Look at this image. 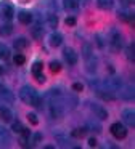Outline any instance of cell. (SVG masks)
<instances>
[{
    "label": "cell",
    "instance_id": "6da1fadb",
    "mask_svg": "<svg viewBox=\"0 0 135 149\" xmlns=\"http://www.w3.org/2000/svg\"><path fill=\"white\" fill-rule=\"evenodd\" d=\"M19 98H21L26 104H31V106L39 107V109L42 107V98H40V95H39L34 88L27 87V85H26V87H22L21 90H19Z\"/></svg>",
    "mask_w": 135,
    "mask_h": 149
},
{
    "label": "cell",
    "instance_id": "7a4b0ae2",
    "mask_svg": "<svg viewBox=\"0 0 135 149\" xmlns=\"http://www.w3.org/2000/svg\"><path fill=\"white\" fill-rule=\"evenodd\" d=\"M63 114H64V107H63V104H61L60 98H55L50 104V116L53 117V119H61Z\"/></svg>",
    "mask_w": 135,
    "mask_h": 149
},
{
    "label": "cell",
    "instance_id": "3957f363",
    "mask_svg": "<svg viewBox=\"0 0 135 149\" xmlns=\"http://www.w3.org/2000/svg\"><path fill=\"white\" fill-rule=\"evenodd\" d=\"M108 39H109V43H111V47H112L114 50H119V48H121V43H122L121 34H119V31L116 29V27H111V29H109Z\"/></svg>",
    "mask_w": 135,
    "mask_h": 149
},
{
    "label": "cell",
    "instance_id": "277c9868",
    "mask_svg": "<svg viewBox=\"0 0 135 149\" xmlns=\"http://www.w3.org/2000/svg\"><path fill=\"white\" fill-rule=\"evenodd\" d=\"M109 130H111L112 136H114V138H117V139H122V138H125V136H127V128H125L121 122H114Z\"/></svg>",
    "mask_w": 135,
    "mask_h": 149
},
{
    "label": "cell",
    "instance_id": "5b68a950",
    "mask_svg": "<svg viewBox=\"0 0 135 149\" xmlns=\"http://www.w3.org/2000/svg\"><path fill=\"white\" fill-rule=\"evenodd\" d=\"M90 109H92V112L95 114V117H96L98 120H105V119H108V111H106L103 106H100V104L92 103V104H90Z\"/></svg>",
    "mask_w": 135,
    "mask_h": 149
},
{
    "label": "cell",
    "instance_id": "8992f818",
    "mask_svg": "<svg viewBox=\"0 0 135 149\" xmlns=\"http://www.w3.org/2000/svg\"><path fill=\"white\" fill-rule=\"evenodd\" d=\"M122 120H124L125 125H129V127L134 128V125H135V112L132 109H125L124 112H122Z\"/></svg>",
    "mask_w": 135,
    "mask_h": 149
},
{
    "label": "cell",
    "instance_id": "52a82bcc",
    "mask_svg": "<svg viewBox=\"0 0 135 149\" xmlns=\"http://www.w3.org/2000/svg\"><path fill=\"white\" fill-rule=\"evenodd\" d=\"M0 13H2V16L5 18L6 21H10L15 16V8L8 3H3V5H0Z\"/></svg>",
    "mask_w": 135,
    "mask_h": 149
},
{
    "label": "cell",
    "instance_id": "ba28073f",
    "mask_svg": "<svg viewBox=\"0 0 135 149\" xmlns=\"http://www.w3.org/2000/svg\"><path fill=\"white\" fill-rule=\"evenodd\" d=\"M64 59L68 61V64H71V66H74L77 63V53L74 52L72 48H64Z\"/></svg>",
    "mask_w": 135,
    "mask_h": 149
},
{
    "label": "cell",
    "instance_id": "9c48e42d",
    "mask_svg": "<svg viewBox=\"0 0 135 149\" xmlns=\"http://www.w3.org/2000/svg\"><path fill=\"white\" fill-rule=\"evenodd\" d=\"M0 120L5 122V123L13 122V112L8 109V107H2V109H0Z\"/></svg>",
    "mask_w": 135,
    "mask_h": 149
},
{
    "label": "cell",
    "instance_id": "30bf717a",
    "mask_svg": "<svg viewBox=\"0 0 135 149\" xmlns=\"http://www.w3.org/2000/svg\"><path fill=\"white\" fill-rule=\"evenodd\" d=\"M96 96H100L101 100H105V101H114L116 100V96L111 93V91H105V90H96Z\"/></svg>",
    "mask_w": 135,
    "mask_h": 149
},
{
    "label": "cell",
    "instance_id": "8fae6325",
    "mask_svg": "<svg viewBox=\"0 0 135 149\" xmlns=\"http://www.w3.org/2000/svg\"><path fill=\"white\" fill-rule=\"evenodd\" d=\"M61 42H63V37H61V34L53 32V34L50 36V45H51V47H60Z\"/></svg>",
    "mask_w": 135,
    "mask_h": 149
},
{
    "label": "cell",
    "instance_id": "7c38bea8",
    "mask_svg": "<svg viewBox=\"0 0 135 149\" xmlns=\"http://www.w3.org/2000/svg\"><path fill=\"white\" fill-rule=\"evenodd\" d=\"M64 8L69 11H77L79 10V2L77 0H64Z\"/></svg>",
    "mask_w": 135,
    "mask_h": 149
},
{
    "label": "cell",
    "instance_id": "4fadbf2b",
    "mask_svg": "<svg viewBox=\"0 0 135 149\" xmlns=\"http://www.w3.org/2000/svg\"><path fill=\"white\" fill-rule=\"evenodd\" d=\"M18 19H19V23H22V24H29L32 21V15L29 13V11H21V13L18 15Z\"/></svg>",
    "mask_w": 135,
    "mask_h": 149
},
{
    "label": "cell",
    "instance_id": "5bb4252c",
    "mask_svg": "<svg viewBox=\"0 0 135 149\" xmlns=\"http://www.w3.org/2000/svg\"><path fill=\"white\" fill-rule=\"evenodd\" d=\"M42 34H44V31H42V27L39 26V24H35L34 27H31V36L34 37L35 40L42 39Z\"/></svg>",
    "mask_w": 135,
    "mask_h": 149
},
{
    "label": "cell",
    "instance_id": "9a60e30c",
    "mask_svg": "<svg viewBox=\"0 0 135 149\" xmlns=\"http://www.w3.org/2000/svg\"><path fill=\"white\" fill-rule=\"evenodd\" d=\"M96 5H98L101 10H111L112 8V0H96Z\"/></svg>",
    "mask_w": 135,
    "mask_h": 149
},
{
    "label": "cell",
    "instance_id": "2e32d148",
    "mask_svg": "<svg viewBox=\"0 0 135 149\" xmlns=\"http://www.w3.org/2000/svg\"><path fill=\"white\" fill-rule=\"evenodd\" d=\"M87 132H89V128H76L71 132V136H74V138H84L87 135Z\"/></svg>",
    "mask_w": 135,
    "mask_h": 149
},
{
    "label": "cell",
    "instance_id": "e0dca14e",
    "mask_svg": "<svg viewBox=\"0 0 135 149\" xmlns=\"http://www.w3.org/2000/svg\"><path fill=\"white\" fill-rule=\"evenodd\" d=\"M26 47H27V40H26L24 37H19V39L15 40V48L16 50H22V48H26Z\"/></svg>",
    "mask_w": 135,
    "mask_h": 149
},
{
    "label": "cell",
    "instance_id": "ac0fdd59",
    "mask_svg": "<svg viewBox=\"0 0 135 149\" xmlns=\"http://www.w3.org/2000/svg\"><path fill=\"white\" fill-rule=\"evenodd\" d=\"M13 32V27H11V24H3L2 27H0V36H3V37H6V36H10V34Z\"/></svg>",
    "mask_w": 135,
    "mask_h": 149
},
{
    "label": "cell",
    "instance_id": "d6986e66",
    "mask_svg": "<svg viewBox=\"0 0 135 149\" xmlns=\"http://www.w3.org/2000/svg\"><path fill=\"white\" fill-rule=\"evenodd\" d=\"M0 95H2V98L3 100H6V101H10V103H11L13 101V93L10 90H6V88H0Z\"/></svg>",
    "mask_w": 135,
    "mask_h": 149
},
{
    "label": "cell",
    "instance_id": "ffe728a7",
    "mask_svg": "<svg viewBox=\"0 0 135 149\" xmlns=\"http://www.w3.org/2000/svg\"><path fill=\"white\" fill-rule=\"evenodd\" d=\"M0 58L2 59H8L10 58V50L6 45H3V43H0Z\"/></svg>",
    "mask_w": 135,
    "mask_h": 149
},
{
    "label": "cell",
    "instance_id": "44dd1931",
    "mask_svg": "<svg viewBox=\"0 0 135 149\" xmlns=\"http://www.w3.org/2000/svg\"><path fill=\"white\" fill-rule=\"evenodd\" d=\"M13 61H15L16 66H22L26 63V58H24V55H21V53H16L15 58H13Z\"/></svg>",
    "mask_w": 135,
    "mask_h": 149
},
{
    "label": "cell",
    "instance_id": "7402d4cb",
    "mask_svg": "<svg viewBox=\"0 0 135 149\" xmlns=\"http://www.w3.org/2000/svg\"><path fill=\"white\" fill-rule=\"evenodd\" d=\"M60 69H61V64H60V61H51V63H50V71L53 72V74H56V72H60Z\"/></svg>",
    "mask_w": 135,
    "mask_h": 149
},
{
    "label": "cell",
    "instance_id": "603a6c76",
    "mask_svg": "<svg viewBox=\"0 0 135 149\" xmlns=\"http://www.w3.org/2000/svg\"><path fill=\"white\" fill-rule=\"evenodd\" d=\"M42 66H44V64H42V63L40 61H35L34 63V66H32V74H40V72H42Z\"/></svg>",
    "mask_w": 135,
    "mask_h": 149
},
{
    "label": "cell",
    "instance_id": "cb8c5ba5",
    "mask_svg": "<svg viewBox=\"0 0 135 149\" xmlns=\"http://www.w3.org/2000/svg\"><path fill=\"white\" fill-rule=\"evenodd\" d=\"M121 96L125 98V100H132V98H134V90L125 88V91H121Z\"/></svg>",
    "mask_w": 135,
    "mask_h": 149
},
{
    "label": "cell",
    "instance_id": "d4e9b609",
    "mask_svg": "<svg viewBox=\"0 0 135 149\" xmlns=\"http://www.w3.org/2000/svg\"><path fill=\"white\" fill-rule=\"evenodd\" d=\"M89 127L93 130V132H96V133L101 132V127H100V123H98V122H93V120H90V122H89Z\"/></svg>",
    "mask_w": 135,
    "mask_h": 149
},
{
    "label": "cell",
    "instance_id": "484cf974",
    "mask_svg": "<svg viewBox=\"0 0 135 149\" xmlns=\"http://www.w3.org/2000/svg\"><path fill=\"white\" fill-rule=\"evenodd\" d=\"M11 130L15 133H19L22 130V125H21V122H19V120H16V122H13L11 123Z\"/></svg>",
    "mask_w": 135,
    "mask_h": 149
},
{
    "label": "cell",
    "instance_id": "4316f807",
    "mask_svg": "<svg viewBox=\"0 0 135 149\" xmlns=\"http://www.w3.org/2000/svg\"><path fill=\"white\" fill-rule=\"evenodd\" d=\"M48 24H50L51 27H56V24H58L56 15H48Z\"/></svg>",
    "mask_w": 135,
    "mask_h": 149
},
{
    "label": "cell",
    "instance_id": "83f0119b",
    "mask_svg": "<svg viewBox=\"0 0 135 149\" xmlns=\"http://www.w3.org/2000/svg\"><path fill=\"white\" fill-rule=\"evenodd\" d=\"M27 119H29V122H31L32 125H37V123H39V119H37V116H35L34 112H29L27 114Z\"/></svg>",
    "mask_w": 135,
    "mask_h": 149
},
{
    "label": "cell",
    "instance_id": "f1b7e54d",
    "mask_svg": "<svg viewBox=\"0 0 135 149\" xmlns=\"http://www.w3.org/2000/svg\"><path fill=\"white\" fill-rule=\"evenodd\" d=\"M134 43H130V45L127 47V58L129 59H132V61H134Z\"/></svg>",
    "mask_w": 135,
    "mask_h": 149
},
{
    "label": "cell",
    "instance_id": "f546056e",
    "mask_svg": "<svg viewBox=\"0 0 135 149\" xmlns=\"http://www.w3.org/2000/svg\"><path fill=\"white\" fill-rule=\"evenodd\" d=\"M66 26H76V18L74 16H69V18H66Z\"/></svg>",
    "mask_w": 135,
    "mask_h": 149
},
{
    "label": "cell",
    "instance_id": "4dcf8cb0",
    "mask_svg": "<svg viewBox=\"0 0 135 149\" xmlns=\"http://www.w3.org/2000/svg\"><path fill=\"white\" fill-rule=\"evenodd\" d=\"M72 90H74V91H82V90H84V85L80 84V82H76V84L72 85Z\"/></svg>",
    "mask_w": 135,
    "mask_h": 149
},
{
    "label": "cell",
    "instance_id": "1f68e13d",
    "mask_svg": "<svg viewBox=\"0 0 135 149\" xmlns=\"http://www.w3.org/2000/svg\"><path fill=\"white\" fill-rule=\"evenodd\" d=\"M19 133H21V136H24V138H29V136H31V130H29V128H24V127H22V130H21Z\"/></svg>",
    "mask_w": 135,
    "mask_h": 149
},
{
    "label": "cell",
    "instance_id": "d6a6232c",
    "mask_svg": "<svg viewBox=\"0 0 135 149\" xmlns=\"http://www.w3.org/2000/svg\"><path fill=\"white\" fill-rule=\"evenodd\" d=\"M0 138H2V139H5V141H8V139H10V136H8V133H6L5 132V128H0Z\"/></svg>",
    "mask_w": 135,
    "mask_h": 149
},
{
    "label": "cell",
    "instance_id": "836d02e7",
    "mask_svg": "<svg viewBox=\"0 0 135 149\" xmlns=\"http://www.w3.org/2000/svg\"><path fill=\"white\" fill-rule=\"evenodd\" d=\"M35 80H37L39 84H44V82H45V75L42 74V72H40V74H35Z\"/></svg>",
    "mask_w": 135,
    "mask_h": 149
},
{
    "label": "cell",
    "instance_id": "e575fe53",
    "mask_svg": "<svg viewBox=\"0 0 135 149\" xmlns=\"http://www.w3.org/2000/svg\"><path fill=\"white\" fill-rule=\"evenodd\" d=\"M96 45H98L100 48H103V40H101V36H100V34H96Z\"/></svg>",
    "mask_w": 135,
    "mask_h": 149
},
{
    "label": "cell",
    "instance_id": "d590c367",
    "mask_svg": "<svg viewBox=\"0 0 135 149\" xmlns=\"http://www.w3.org/2000/svg\"><path fill=\"white\" fill-rule=\"evenodd\" d=\"M42 139V133H35L34 135V143H39Z\"/></svg>",
    "mask_w": 135,
    "mask_h": 149
},
{
    "label": "cell",
    "instance_id": "8d00e7d4",
    "mask_svg": "<svg viewBox=\"0 0 135 149\" xmlns=\"http://www.w3.org/2000/svg\"><path fill=\"white\" fill-rule=\"evenodd\" d=\"M89 146H90V148L96 146V139H95V138H90V139H89Z\"/></svg>",
    "mask_w": 135,
    "mask_h": 149
},
{
    "label": "cell",
    "instance_id": "74e56055",
    "mask_svg": "<svg viewBox=\"0 0 135 149\" xmlns=\"http://www.w3.org/2000/svg\"><path fill=\"white\" fill-rule=\"evenodd\" d=\"M0 72H2V66H0Z\"/></svg>",
    "mask_w": 135,
    "mask_h": 149
},
{
    "label": "cell",
    "instance_id": "f35d334b",
    "mask_svg": "<svg viewBox=\"0 0 135 149\" xmlns=\"http://www.w3.org/2000/svg\"><path fill=\"white\" fill-rule=\"evenodd\" d=\"M0 88H2V85H0Z\"/></svg>",
    "mask_w": 135,
    "mask_h": 149
}]
</instances>
